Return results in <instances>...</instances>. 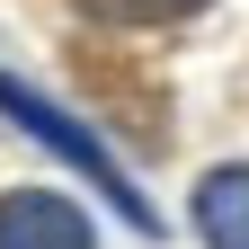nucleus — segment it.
I'll use <instances>...</instances> for the list:
<instances>
[{
  "instance_id": "obj_1",
  "label": "nucleus",
  "mask_w": 249,
  "mask_h": 249,
  "mask_svg": "<svg viewBox=\"0 0 249 249\" xmlns=\"http://www.w3.org/2000/svg\"><path fill=\"white\" fill-rule=\"evenodd\" d=\"M0 107H9V116L27 124V134H45L53 151H71V160H80L89 178H98V187H107V196H116L124 213H134V223H142V231H160V223H151V205H142V196H134V187H124V178H116V160H107V151H98V142H89V134H80V124H71V116H53L45 98H27V89H18V80H0Z\"/></svg>"
},
{
  "instance_id": "obj_2",
  "label": "nucleus",
  "mask_w": 249,
  "mask_h": 249,
  "mask_svg": "<svg viewBox=\"0 0 249 249\" xmlns=\"http://www.w3.org/2000/svg\"><path fill=\"white\" fill-rule=\"evenodd\" d=\"M0 249H98V240H89V213L71 196L27 187V196H0Z\"/></svg>"
},
{
  "instance_id": "obj_3",
  "label": "nucleus",
  "mask_w": 249,
  "mask_h": 249,
  "mask_svg": "<svg viewBox=\"0 0 249 249\" xmlns=\"http://www.w3.org/2000/svg\"><path fill=\"white\" fill-rule=\"evenodd\" d=\"M196 231L205 249H249V169H213L196 187Z\"/></svg>"
},
{
  "instance_id": "obj_4",
  "label": "nucleus",
  "mask_w": 249,
  "mask_h": 249,
  "mask_svg": "<svg viewBox=\"0 0 249 249\" xmlns=\"http://www.w3.org/2000/svg\"><path fill=\"white\" fill-rule=\"evenodd\" d=\"M98 18H124V27H151V18H187V9H205V0H89Z\"/></svg>"
}]
</instances>
